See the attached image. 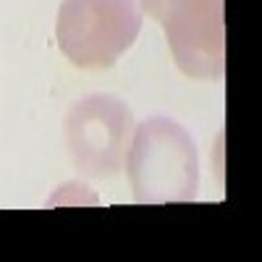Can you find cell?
<instances>
[{
    "instance_id": "6da1fadb",
    "label": "cell",
    "mask_w": 262,
    "mask_h": 262,
    "mask_svg": "<svg viewBox=\"0 0 262 262\" xmlns=\"http://www.w3.org/2000/svg\"><path fill=\"white\" fill-rule=\"evenodd\" d=\"M123 165L139 205L191 202L200 189L194 137L165 116H152L134 126Z\"/></svg>"
},
{
    "instance_id": "7a4b0ae2",
    "label": "cell",
    "mask_w": 262,
    "mask_h": 262,
    "mask_svg": "<svg viewBox=\"0 0 262 262\" xmlns=\"http://www.w3.org/2000/svg\"><path fill=\"white\" fill-rule=\"evenodd\" d=\"M142 29L139 0H60L55 39L76 69H111Z\"/></svg>"
},
{
    "instance_id": "3957f363",
    "label": "cell",
    "mask_w": 262,
    "mask_h": 262,
    "mask_svg": "<svg viewBox=\"0 0 262 262\" xmlns=\"http://www.w3.org/2000/svg\"><path fill=\"white\" fill-rule=\"evenodd\" d=\"M134 113L113 95L76 100L63 121L69 158L79 176L102 181L121 173L134 134Z\"/></svg>"
},
{
    "instance_id": "277c9868",
    "label": "cell",
    "mask_w": 262,
    "mask_h": 262,
    "mask_svg": "<svg viewBox=\"0 0 262 262\" xmlns=\"http://www.w3.org/2000/svg\"><path fill=\"white\" fill-rule=\"evenodd\" d=\"M165 32L170 55L191 79H221L226 66L223 0H139Z\"/></svg>"
},
{
    "instance_id": "5b68a950",
    "label": "cell",
    "mask_w": 262,
    "mask_h": 262,
    "mask_svg": "<svg viewBox=\"0 0 262 262\" xmlns=\"http://www.w3.org/2000/svg\"><path fill=\"white\" fill-rule=\"evenodd\" d=\"M97 194L90 191L84 184L79 181H71V184H63L58 186V191L48 200V207H55V205H97Z\"/></svg>"
}]
</instances>
